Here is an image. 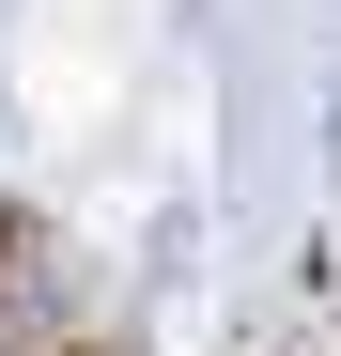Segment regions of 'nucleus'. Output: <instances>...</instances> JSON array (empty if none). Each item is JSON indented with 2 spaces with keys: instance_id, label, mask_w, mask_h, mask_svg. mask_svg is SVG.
<instances>
[{
  "instance_id": "f03ea898",
  "label": "nucleus",
  "mask_w": 341,
  "mask_h": 356,
  "mask_svg": "<svg viewBox=\"0 0 341 356\" xmlns=\"http://www.w3.org/2000/svg\"><path fill=\"white\" fill-rule=\"evenodd\" d=\"M0 356H125V341H109V325H16Z\"/></svg>"
},
{
  "instance_id": "f257e3e1",
  "label": "nucleus",
  "mask_w": 341,
  "mask_h": 356,
  "mask_svg": "<svg viewBox=\"0 0 341 356\" xmlns=\"http://www.w3.org/2000/svg\"><path fill=\"white\" fill-rule=\"evenodd\" d=\"M0 310H16V325L47 310V217L31 202H0Z\"/></svg>"
}]
</instances>
